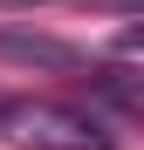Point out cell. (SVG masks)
<instances>
[{"instance_id":"cell-1","label":"cell","mask_w":144,"mask_h":150,"mask_svg":"<svg viewBox=\"0 0 144 150\" xmlns=\"http://www.w3.org/2000/svg\"><path fill=\"white\" fill-rule=\"evenodd\" d=\"M0 123L34 150H117L89 109H62V103H0Z\"/></svg>"},{"instance_id":"cell-2","label":"cell","mask_w":144,"mask_h":150,"mask_svg":"<svg viewBox=\"0 0 144 150\" xmlns=\"http://www.w3.org/2000/svg\"><path fill=\"white\" fill-rule=\"evenodd\" d=\"M0 55H14V62H48V68H76V62H82L76 48L41 41V34H0Z\"/></svg>"},{"instance_id":"cell-4","label":"cell","mask_w":144,"mask_h":150,"mask_svg":"<svg viewBox=\"0 0 144 150\" xmlns=\"http://www.w3.org/2000/svg\"><path fill=\"white\" fill-rule=\"evenodd\" d=\"M117 7H124V14H130V7H137V0H117Z\"/></svg>"},{"instance_id":"cell-3","label":"cell","mask_w":144,"mask_h":150,"mask_svg":"<svg viewBox=\"0 0 144 150\" xmlns=\"http://www.w3.org/2000/svg\"><path fill=\"white\" fill-rule=\"evenodd\" d=\"M7 7H34V0H7Z\"/></svg>"}]
</instances>
